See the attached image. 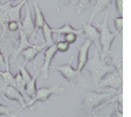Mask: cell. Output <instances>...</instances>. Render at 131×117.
I'll return each mask as SVG.
<instances>
[{
	"label": "cell",
	"instance_id": "19",
	"mask_svg": "<svg viewBox=\"0 0 131 117\" xmlns=\"http://www.w3.org/2000/svg\"><path fill=\"white\" fill-rule=\"evenodd\" d=\"M0 77L3 80L4 84L6 85H9L12 87L15 88V81H14V75L12 74V72L9 71V67H6V71H0Z\"/></svg>",
	"mask_w": 131,
	"mask_h": 117
},
{
	"label": "cell",
	"instance_id": "17",
	"mask_svg": "<svg viewBox=\"0 0 131 117\" xmlns=\"http://www.w3.org/2000/svg\"><path fill=\"white\" fill-rule=\"evenodd\" d=\"M42 34H43V37H44V40H45V42H44V44L47 45V48L48 46H50V45H52V44H54V40H53V32H52V28L50 27V25L45 21L44 22V25L42 26Z\"/></svg>",
	"mask_w": 131,
	"mask_h": 117
},
{
	"label": "cell",
	"instance_id": "30",
	"mask_svg": "<svg viewBox=\"0 0 131 117\" xmlns=\"http://www.w3.org/2000/svg\"><path fill=\"white\" fill-rule=\"evenodd\" d=\"M13 0H3V1H1V3L3 4H5V3H12Z\"/></svg>",
	"mask_w": 131,
	"mask_h": 117
},
{
	"label": "cell",
	"instance_id": "27",
	"mask_svg": "<svg viewBox=\"0 0 131 117\" xmlns=\"http://www.w3.org/2000/svg\"><path fill=\"white\" fill-rule=\"evenodd\" d=\"M1 66H6V59H5L4 53L0 51V67H1Z\"/></svg>",
	"mask_w": 131,
	"mask_h": 117
},
{
	"label": "cell",
	"instance_id": "25",
	"mask_svg": "<svg viewBox=\"0 0 131 117\" xmlns=\"http://www.w3.org/2000/svg\"><path fill=\"white\" fill-rule=\"evenodd\" d=\"M78 36L75 35V34H66V35H64V41L67 43V44H74L75 43V41H77Z\"/></svg>",
	"mask_w": 131,
	"mask_h": 117
},
{
	"label": "cell",
	"instance_id": "13",
	"mask_svg": "<svg viewBox=\"0 0 131 117\" xmlns=\"http://www.w3.org/2000/svg\"><path fill=\"white\" fill-rule=\"evenodd\" d=\"M45 48H47V45L43 43V44H40V45L34 44V45H31V46H28V48H26L25 50H22L19 56H22L23 59H25V62H23V64H22L23 66H27L28 63L34 60L35 58L38 56V53L42 52Z\"/></svg>",
	"mask_w": 131,
	"mask_h": 117
},
{
	"label": "cell",
	"instance_id": "8",
	"mask_svg": "<svg viewBox=\"0 0 131 117\" xmlns=\"http://www.w3.org/2000/svg\"><path fill=\"white\" fill-rule=\"evenodd\" d=\"M0 95L4 96L6 100H8V101H16V102H19V104H20V107H21L20 109H19V112L23 110L26 101L16 88L1 82V85H0Z\"/></svg>",
	"mask_w": 131,
	"mask_h": 117
},
{
	"label": "cell",
	"instance_id": "12",
	"mask_svg": "<svg viewBox=\"0 0 131 117\" xmlns=\"http://www.w3.org/2000/svg\"><path fill=\"white\" fill-rule=\"evenodd\" d=\"M82 38L89 40L96 46V50L100 52V43H99V30L92 23H84L82 26Z\"/></svg>",
	"mask_w": 131,
	"mask_h": 117
},
{
	"label": "cell",
	"instance_id": "9",
	"mask_svg": "<svg viewBox=\"0 0 131 117\" xmlns=\"http://www.w3.org/2000/svg\"><path fill=\"white\" fill-rule=\"evenodd\" d=\"M28 1H29V0H28ZM28 1L25 4L26 15L23 19H21V30L28 36V38L34 40V38L36 37V31H35L32 14H31V10H30V4L28 3Z\"/></svg>",
	"mask_w": 131,
	"mask_h": 117
},
{
	"label": "cell",
	"instance_id": "21",
	"mask_svg": "<svg viewBox=\"0 0 131 117\" xmlns=\"http://www.w3.org/2000/svg\"><path fill=\"white\" fill-rule=\"evenodd\" d=\"M14 108L10 106H6L0 103V116H9V117H15L14 114H12Z\"/></svg>",
	"mask_w": 131,
	"mask_h": 117
},
{
	"label": "cell",
	"instance_id": "18",
	"mask_svg": "<svg viewBox=\"0 0 131 117\" xmlns=\"http://www.w3.org/2000/svg\"><path fill=\"white\" fill-rule=\"evenodd\" d=\"M40 74V71H38V68H36V73H35V75L31 78V80H30L29 82H28L27 85H26V95H27L28 99H31L32 96H34L35 92H36V79H37V75Z\"/></svg>",
	"mask_w": 131,
	"mask_h": 117
},
{
	"label": "cell",
	"instance_id": "5",
	"mask_svg": "<svg viewBox=\"0 0 131 117\" xmlns=\"http://www.w3.org/2000/svg\"><path fill=\"white\" fill-rule=\"evenodd\" d=\"M116 93L115 90H107V92H92V90H87L84 95V100H82L81 108L89 112H94L96 110V108H99L102 103H104L106 101H108L113 95H115Z\"/></svg>",
	"mask_w": 131,
	"mask_h": 117
},
{
	"label": "cell",
	"instance_id": "28",
	"mask_svg": "<svg viewBox=\"0 0 131 117\" xmlns=\"http://www.w3.org/2000/svg\"><path fill=\"white\" fill-rule=\"evenodd\" d=\"M62 4H65V5H69L71 7V0H62Z\"/></svg>",
	"mask_w": 131,
	"mask_h": 117
},
{
	"label": "cell",
	"instance_id": "10",
	"mask_svg": "<svg viewBox=\"0 0 131 117\" xmlns=\"http://www.w3.org/2000/svg\"><path fill=\"white\" fill-rule=\"evenodd\" d=\"M56 53H57L56 44H52L43 50V65L41 68H38L40 73L42 74L43 81L48 80V78H49V68L52 63V59H53V57L56 56Z\"/></svg>",
	"mask_w": 131,
	"mask_h": 117
},
{
	"label": "cell",
	"instance_id": "31",
	"mask_svg": "<svg viewBox=\"0 0 131 117\" xmlns=\"http://www.w3.org/2000/svg\"><path fill=\"white\" fill-rule=\"evenodd\" d=\"M59 117H63V116H59Z\"/></svg>",
	"mask_w": 131,
	"mask_h": 117
},
{
	"label": "cell",
	"instance_id": "24",
	"mask_svg": "<svg viewBox=\"0 0 131 117\" xmlns=\"http://www.w3.org/2000/svg\"><path fill=\"white\" fill-rule=\"evenodd\" d=\"M114 25H115V28H116V31L121 32L123 30V15L114 19Z\"/></svg>",
	"mask_w": 131,
	"mask_h": 117
},
{
	"label": "cell",
	"instance_id": "16",
	"mask_svg": "<svg viewBox=\"0 0 131 117\" xmlns=\"http://www.w3.org/2000/svg\"><path fill=\"white\" fill-rule=\"evenodd\" d=\"M113 3H114V0H96L95 4L93 5V7H92V16H91V20H89L88 23H92V21L94 20V18L99 13L103 12L104 9L109 8V6Z\"/></svg>",
	"mask_w": 131,
	"mask_h": 117
},
{
	"label": "cell",
	"instance_id": "11",
	"mask_svg": "<svg viewBox=\"0 0 131 117\" xmlns=\"http://www.w3.org/2000/svg\"><path fill=\"white\" fill-rule=\"evenodd\" d=\"M93 45V43L89 40H85L82 43L81 46H78V45H74V46L78 49V65H77V75H80L81 71L84 70L85 65H86L87 60H88V53H89V49Z\"/></svg>",
	"mask_w": 131,
	"mask_h": 117
},
{
	"label": "cell",
	"instance_id": "20",
	"mask_svg": "<svg viewBox=\"0 0 131 117\" xmlns=\"http://www.w3.org/2000/svg\"><path fill=\"white\" fill-rule=\"evenodd\" d=\"M16 67H17V71L20 72V74H21V77H22L25 84L27 85L28 82L31 80L32 77L30 75V73L28 72V70H27V67H26V66H23V65H20V64H16Z\"/></svg>",
	"mask_w": 131,
	"mask_h": 117
},
{
	"label": "cell",
	"instance_id": "4",
	"mask_svg": "<svg viewBox=\"0 0 131 117\" xmlns=\"http://www.w3.org/2000/svg\"><path fill=\"white\" fill-rule=\"evenodd\" d=\"M63 79L59 80V81L56 84V85L51 86V87H41V88H37L36 92H35L34 96L28 101L27 103L25 104L23 109L25 108H30V109L34 111L35 110V104L37 102H44V103H50V96L53 94H58V95H63L64 94V88L60 87V84H62Z\"/></svg>",
	"mask_w": 131,
	"mask_h": 117
},
{
	"label": "cell",
	"instance_id": "7",
	"mask_svg": "<svg viewBox=\"0 0 131 117\" xmlns=\"http://www.w3.org/2000/svg\"><path fill=\"white\" fill-rule=\"evenodd\" d=\"M97 86L110 88L111 90H115V92H119L122 88V75L119 74V72L115 68L113 72L104 75L99 81Z\"/></svg>",
	"mask_w": 131,
	"mask_h": 117
},
{
	"label": "cell",
	"instance_id": "6",
	"mask_svg": "<svg viewBox=\"0 0 131 117\" xmlns=\"http://www.w3.org/2000/svg\"><path fill=\"white\" fill-rule=\"evenodd\" d=\"M72 59H73V57L70 58L69 62L64 65H58V64H56V63H51L50 67H52L53 70L58 71V72L62 74L63 80H67V81L74 87V86H75V80H77L78 75H77V71H75V68L72 66V63H71Z\"/></svg>",
	"mask_w": 131,
	"mask_h": 117
},
{
	"label": "cell",
	"instance_id": "1",
	"mask_svg": "<svg viewBox=\"0 0 131 117\" xmlns=\"http://www.w3.org/2000/svg\"><path fill=\"white\" fill-rule=\"evenodd\" d=\"M28 0H21L17 5L0 3V51L6 59V67H9V58L19 45V32L13 34L8 29L10 21H21V9Z\"/></svg>",
	"mask_w": 131,
	"mask_h": 117
},
{
	"label": "cell",
	"instance_id": "14",
	"mask_svg": "<svg viewBox=\"0 0 131 117\" xmlns=\"http://www.w3.org/2000/svg\"><path fill=\"white\" fill-rule=\"evenodd\" d=\"M30 6L32 7L34 9V15H32V19H34V26H35V31H38V30L42 28V26L44 25L45 22V19H44V15H43V12L41 10L40 6L37 4V1L32 0L30 3Z\"/></svg>",
	"mask_w": 131,
	"mask_h": 117
},
{
	"label": "cell",
	"instance_id": "2",
	"mask_svg": "<svg viewBox=\"0 0 131 117\" xmlns=\"http://www.w3.org/2000/svg\"><path fill=\"white\" fill-rule=\"evenodd\" d=\"M110 13H107L104 15V19L102 21V23L96 22L95 23V27L99 30V43H100V58L103 60H106L107 58L110 57L111 55V45L114 43V40L117 35H118V31L116 32H111V30L109 29L108 26V19Z\"/></svg>",
	"mask_w": 131,
	"mask_h": 117
},
{
	"label": "cell",
	"instance_id": "23",
	"mask_svg": "<svg viewBox=\"0 0 131 117\" xmlns=\"http://www.w3.org/2000/svg\"><path fill=\"white\" fill-rule=\"evenodd\" d=\"M56 44V49H57V52H67L70 49V44H67L65 41H57Z\"/></svg>",
	"mask_w": 131,
	"mask_h": 117
},
{
	"label": "cell",
	"instance_id": "26",
	"mask_svg": "<svg viewBox=\"0 0 131 117\" xmlns=\"http://www.w3.org/2000/svg\"><path fill=\"white\" fill-rule=\"evenodd\" d=\"M114 1L116 3V9L119 16H122V14H123V0H114Z\"/></svg>",
	"mask_w": 131,
	"mask_h": 117
},
{
	"label": "cell",
	"instance_id": "3",
	"mask_svg": "<svg viewBox=\"0 0 131 117\" xmlns=\"http://www.w3.org/2000/svg\"><path fill=\"white\" fill-rule=\"evenodd\" d=\"M84 68L89 72L93 84H96V85L99 84V81L104 75L113 72V71L115 70L113 64H108L106 60L100 58V55H99V51H97V50H95L93 56L87 60Z\"/></svg>",
	"mask_w": 131,
	"mask_h": 117
},
{
	"label": "cell",
	"instance_id": "29",
	"mask_svg": "<svg viewBox=\"0 0 131 117\" xmlns=\"http://www.w3.org/2000/svg\"><path fill=\"white\" fill-rule=\"evenodd\" d=\"M113 116H114V114H113V112H109V114L104 115V116H99V117H113Z\"/></svg>",
	"mask_w": 131,
	"mask_h": 117
},
{
	"label": "cell",
	"instance_id": "15",
	"mask_svg": "<svg viewBox=\"0 0 131 117\" xmlns=\"http://www.w3.org/2000/svg\"><path fill=\"white\" fill-rule=\"evenodd\" d=\"M53 34H57V40L59 38V36H64L66 34H75L77 36H81L82 37V30L81 29H74L69 22L64 23L60 28H53L52 29Z\"/></svg>",
	"mask_w": 131,
	"mask_h": 117
},
{
	"label": "cell",
	"instance_id": "22",
	"mask_svg": "<svg viewBox=\"0 0 131 117\" xmlns=\"http://www.w3.org/2000/svg\"><path fill=\"white\" fill-rule=\"evenodd\" d=\"M91 3H92V0H79L78 5L75 6L78 14H80V13H82L84 10L88 9L89 6H91Z\"/></svg>",
	"mask_w": 131,
	"mask_h": 117
}]
</instances>
